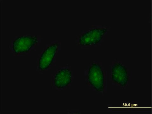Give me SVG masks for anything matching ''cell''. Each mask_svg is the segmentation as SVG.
<instances>
[{
    "label": "cell",
    "mask_w": 152,
    "mask_h": 114,
    "mask_svg": "<svg viewBox=\"0 0 152 114\" xmlns=\"http://www.w3.org/2000/svg\"><path fill=\"white\" fill-rule=\"evenodd\" d=\"M88 78L89 83L96 91L101 92L104 90V74L99 65L92 64L89 69Z\"/></svg>",
    "instance_id": "obj_1"
},
{
    "label": "cell",
    "mask_w": 152,
    "mask_h": 114,
    "mask_svg": "<svg viewBox=\"0 0 152 114\" xmlns=\"http://www.w3.org/2000/svg\"><path fill=\"white\" fill-rule=\"evenodd\" d=\"M107 31L105 28H94L89 30L80 36L79 43L80 45L88 46L97 44Z\"/></svg>",
    "instance_id": "obj_2"
},
{
    "label": "cell",
    "mask_w": 152,
    "mask_h": 114,
    "mask_svg": "<svg viewBox=\"0 0 152 114\" xmlns=\"http://www.w3.org/2000/svg\"><path fill=\"white\" fill-rule=\"evenodd\" d=\"M36 36H23L18 37L13 42L12 50L16 54L25 53L28 52L37 43Z\"/></svg>",
    "instance_id": "obj_3"
},
{
    "label": "cell",
    "mask_w": 152,
    "mask_h": 114,
    "mask_svg": "<svg viewBox=\"0 0 152 114\" xmlns=\"http://www.w3.org/2000/svg\"><path fill=\"white\" fill-rule=\"evenodd\" d=\"M58 46L57 43L53 44L43 52L39 61V69L45 71L50 66L56 56Z\"/></svg>",
    "instance_id": "obj_4"
},
{
    "label": "cell",
    "mask_w": 152,
    "mask_h": 114,
    "mask_svg": "<svg viewBox=\"0 0 152 114\" xmlns=\"http://www.w3.org/2000/svg\"><path fill=\"white\" fill-rule=\"evenodd\" d=\"M72 80V72L68 69H62L56 74L54 84L58 89H62L68 86Z\"/></svg>",
    "instance_id": "obj_5"
},
{
    "label": "cell",
    "mask_w": 152,
    "mask_h": 114,
    "mask_svg": "<svg viewBox=\"0 0 152 114\" xmlns=\"http://www.w3.org/2000/svg\"><path fill=\"white\" fill-rule=\"evenodd\" d=\"M112 78L113 81L117 77H128V73L126 67L119 63H116L113 66L111 69Z\"/></svg>",
    "instance_id": "obj_6"
}]
</instances>
